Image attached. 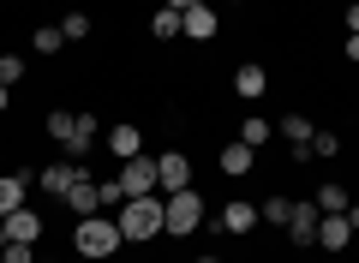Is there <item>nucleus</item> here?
Masks as SVG:
<instances>
[{
    "instance_id": "obj_1",
    "label": "nucleus",
    "mask_w": 359,
    "mask_h": 263,
    "mask_svg": "<svg viewBox=\"0 0 359 263\" xmlns=\"http://www.w3.org/2000/svg\"><path fill=\"white\" fill-rule=\"evenodd\" d=\"M72 245H78V257H90V263H102V257H114V251L126 245V239H120V222H108V215L96 210V215H84V222H78Z\"/></svg>"
},
{
    "instance_id": "obj_2",
    "label": "nucleus",
    "mask_w": 359,
    "mask_h": 263,
    "mask_svg": "<svg viewBox=\"0 0 359 263\" xmlns=\"http://www.w3.org/2000/svg\"><path fill=\"white\" fill-rule=\"evenodd\" d=\"M204 198H198L192 186L186 191H168L162 198V234H174V239H186V234H198V227H204Z\"/></svg>"
},
{
    "instance_id": "obj_3",
    "label": "nucleus",
    "mask_w": 359,
    "mask_h": 263,
    "mask_svg": "<svg viewBox=\"0 0 359 263\" xmlns=\"http://www.w3.org/2000/svg\"><path fill=\"white\" fill-rule=\"evenodd\" d=\"M120 222V239H132V245H144V239H156L162 234V198H126V210L114 215Z\"/></svg>"
},
{
    "instance_id": "obj_4",
    "label": "nucleus",
    "mask_w": 359,
    "mask_h": 263,
    "mask_svg": "<svg viewBox=\"0 0 359 263\" xmlns=\"http://www.w3.org/2000/svg\"><path fill=\"white\" fill-rule=\"evenodd\" d=\"M120 191H126V198H150V191H162V186H156V156H132V162L120 168Z\"/></svg>"
},
{
    "instance_id": "obj_5",
    "label": "nucleus",
    "mask_w": 359,
    "mask_h": 263,
    "mask_svg": "<svg viewBox=\"0 0 359 263\" xmlns=\"http://www.w3.org/2000/svg\"><path fill=\"white\" fill-rule=\"evenodd\" d=\"M222 30V18H216V6L210 0H198L192 13H180V36H192V42H210Z\"/></svg>"
},
{
    "instance_id": "obj_6",
    "label": "nucleus",
    "mask_w": 359,
    "mask_h": 263,
    "mask_svg": "<svg viewBox=\"0 0 359 263\" xmlns=\"http://www.w3.org/2000/svg\"><path fill=\"white\" fill-rule=\"evenodd\" d=\"M156 186H162V191H186V186H192V162H186L180 150L156 156Z\"/></svg>"
},
{
    "instance_id": "obj_7",
    "label": "nucleus",
    "mask_w": 359,
    "mask_h": 263,
    "mask_svg": "<svg viewBox=\"0 0 359 263\" xmlns=\"http://www.w3.org/2000/svg\"><path fill=\"white\" fill-rule=\"evenodd\" d=\"M78 180H84V168H78V162H66V156H60V162H48V168L36 174V186H42V191H54V198H66V191H72Z\"/></svg>"
},
{
    "instance_id": "obj_8",
    "label": "nucleus",
    "mask_w": 359,
    "mask_h": 263,
    "mask_svg": "<svg viewBox=\"0 0 359 263\" xmlns=\"http://www.w3.org/2000/svg\"><path fill=\"white\" fill-rule=\"evenodd\" d=\"M318 222H323L318 203H294V215H287V239H294V245H318Z\"/></svg>"
},
{
    "instance_id": "obj_9",
    "label": "nucleus",
    "mask_w": 359,
    "mask_h": 263,
    "mask_svg": "<svg viewBox=\"0 0 359 263\" xmlns=\"http://www.w3.org/2000/svg\"><path fill=\"white\" fill-rule=\"evenodd\" d=\"M264 90H269V72L257 60H245L240 72H233V96H240V102H264Z\"/></svg>"
},
{
    "instance_id": "obj_10",
    "label": "nucleus",
    "mask_w": 359,
    "mask_h": 263,
    "mask_svg": "<svg viewBox=\"0 0 359 263\" xmlns=\"http://www.w3.org/2000/svg\"><path fill=\"white\" fill-rule=\"evenodd\" d=\"M30 180L36 174H0V215H13L30 203Z\"/></svg>"
},
{
    "instance_id": "obj_11",
    "label": "nucleus",
    "mask_w": 359,
    "mask_h": 263,
    "mask_svg": "<svg viewBox=\"0 0 359 263\" xmlns=\"http://www.w3.org/2000/svg\"><path fill=\"white\" fill-rule=\"evenodd\" d=\"M252 227H257V203H245V198L222 203V234H252Z\"/></svg>"
},
{
    "instance_id": "obj_12",
    "label": "nucleus",
    "mask_w": 359,
    "mask_h": 263,
    "mask_svg": "<svg viewBox=\"0 0 359 263\" xmlns=\"http://www.w3.org/2000/svg\"><path fill=\"white\" fill-rule=\"evenodd\" d=\"M318 239H323V251H347V239H353L347 210H341V215H323V222H318Z\"/></svg>"
},
{
    "instance_id": "obj_13",
    "label": "nucleus",
    "mask_w": 359,
    "mask_h": 263,
    "mask_svg": "<svg viewBox=\"0 0 359 263\" xmlns=\"http://www.w3.org/2000/svg\"><path fill=\"white\" fill-rule=\"evenodd\" d=\"M216 162H222V174H233V180H240V174H252L257 150H252V144H240V138H233V144H222V156H216Z\"/></svg>"
},
{
    "instance_id": "obj_14",
    "label": "nucleus",
    "mask_w": 359,
    "mask_h": 263,
    "mask_svg": "<svg viewBox=\"0 0 359 263\" xmlns=\"http://www.w3.org/2000/svg\"><path fill=\"white\" fill-rule=\"evenodd\" d=\"M36 234H42V215L30 210V203L6 215V239H25V245H36Z\"/></svg>"
},
{
    "instance_id": "obj_15",
    "label": "nucleus",
    "mask_w": 359,
    "mask_h": 263,
    "mask_svg": "<svg viewBox=\"0 0 359 263\" xmlns=\"http://www.w3.org/2000/svg\"><path fill=\"white\" fill-rule=\"evenodd\" d=\"M108 150H114L120 162H132V156H144V132L138 126H114V132H108Z\"/></svg>"
},
{
    "instance_id": "obj_16",
    "label": "nucleus",
    "mask_w": 359,
    "mask_h": 263,
    "mask_svg": "<svg viewBox=\"0 0 359 263\" xmlns=\"http://www.w3.org/2000/svg\"><path fill=\"white\" fill-rule=\"evenodd\" d=\"M311 132H318V126H311L306 114H282V120H276V138H287V144H311Z\"/></svg>"
},
{
    "instance_id": "obj_17",
    "label": "nucleus",
    "mask_w": 359,
    "mask_h": 263,
    "mask_svg": "<svg viewBox=\"0 0 359 263\" xmlns=\"http://www.w3.org/2000/svg\"><path fill=\"white\" fill-rule=\"evenodd\" d=\"M66 203H72V210H78V222H84V215H96V210H102V198H96V186H90V174L78 180L72 191H66Z\"/></svg>"
},
{
    "instance_id": "obj_18",
    "label": "nucleus",
    "mask_w": 359,
    "mask_h": 263,
    "mask_svg": "<svg viewBox=\"0 0 359 263\" xmlns=\"http://www.w3.org/2000/svg\"><path fill=\"white\" fill-rule=\"evenodd\" d=\"M269 138H276V126H269V120H264V114H252V120H245V126H240V144H252V150H264V144H269Z\"/></svg>"
},
{
    "instance_id": "obj_19",
    "label": "nucleus",
    "mask_w": 359,
    "mask_h": 263,
    "mask_svg": "<svg viewBox=\"0 0 359 263\" xmlns=\"http://www.w3.org/2000/svg\"><path fill=\"white\" fill-rule=\"evenodd\" d=\"M30 48H36V54H60V48H66L60 25H36V36H30Z\"/></svg>"
},
{
    "instance_id": "obj_20",
    "label": "nucleus",
    "mask_w": 359,
    "mask_h": 263,
    "mask_svg": "<svg viewBox=\"0 0 359 263\" xmlns=\"http://www.w3.org/2000/svg\"><path fill=\"white\" fill-rule=\"evenodd\" d=\"M287 215H294V203H287V198H269V203H257V222H269V227H287Z\"/></svg>"
},
{
    "instance_id": "obj_21",
    "label": "nucleus",
    "mask_w": 359,
    "mask_h": 263,
    "mask_svg": "<svg viewBox=\"0 0 359 263\" xmlns=\"http://www.w3.org/2000/svg\"><path fill=\"white\" fill-rule=\"evenodd\" d=\"M311 203H318L323 215H341V210H347V191H341V186H323V191H318Z\"/></svg>"
},
{
    "instance_id": "obj_22",
    "label": "nucleus",
    "mask_w": 359,
    "mask_h": 263,
    "mask_svg": "<svg viewBox=\"0 0 359 263\" xmlns=\"http://www.w3.org/2000/svg\"><path fill=\"white\" fill-rule=\"evenodd\" d=\"M330 162V156H341V138H335V132H311V162Z\"/></svg>"
},
{
    "instance_id": "obj_23",
    "label": "nucleus",
    "mask_w": 359,
    "mask_h": 263,
    "mask_svg": "<svg viewBox=\"0 0 359 263\" xmlns=\"http://www.w3.org/2000/svg\"><path fill=\"white\" fill-rule=\"evenodd\" d=\"M0 263H36V245H25V239H6V245H0Z\"/></svg>"
},
{
    "instance_id": "obj_24",
    "label": "nucleus",
    "mask_w": 359,
    "mask_h": 263,
    "mask_svg": "<svg viewBox=\"0 0 359 263\" xmlns=\"http://www.w3.org/2000/svg\"><path fill=\"white\" fill-rule=\"evenodd\" d=\"M60 36H66V42H84V36H90V18H84V13H66V18H60Z\"/></svg>"
},
{
    "instance_id": "obj_25",
    "label": "nucleus",
    "mask_w": 359,
    "mask_h": 263,
    "mask_svg": "<svg viewBox=\"0 0 359 263\" xmlns=\"http://www.w3.org/2000/svg\"><path fill=\"white\" fill-rule=\"evenodd\" d=\"M150 36H162V42H168V36H180V13H168V6H162V13L150 18Z\"/></svg>"
},
{
    "instance_id": "obj_26",
    "label": "nucleus",
    "mask_w": 359,
    "mask_h": 263,
    "mask_svg": "<svg viewBox=\"0 0 359 263\" xmlns=\"http://www.w3.org/2000/svg\"><path fill=\"white\" fill-rule=\"evenodd\" d=\"M25 78V54H0V84H18Z\"/></svg>"
},
{
    "instance_id": "obj_27",
    "label": "nucleus",
    "mask_w": 359,
    "mask_h": 263,
    "mask_svg": "<svg viewBox=\"0 0 359 263\" xmlns=\"http://www.w3.org/2000/svg\"><path fill=\"white\" fill-rule=\"evenodd\" d=\"M96 198H102V210H114V203H126V191H120V180H108V186H96Z\"/></svg>"
},
{
    "instance_id": "obj_28",
    "label": "nucleus",
    "mask_w": 359,
    "mask_h": 263,
    "mask_svg": "<svg viewBox=\"0 0 359 263\" xmlns=\"http://www.w3.org/2000/svg\"><path fill=\"white\" fill-rule=\"evenodd\" d=\"M162 6H168V13H192L198 0H162Z\"/></svg>"
},
{
    "instance_id": "obj_29",
    "label": "nucleus",
    "mask_w": 359,
    "mask_h": 263,
    "mask_svg": "<svg viewBox=\"0 0 359 263\" xmlns=\"http://www.w3.org/2000/svg\"><path fill=\"white\" fill-rule=\"evenodd\" d=\"M347 30H353V36H359V0H353V6H347Z\"/></svg>"
},
{
    "instance_id": "obj_30",
    "label": "nucleus",
    "mask_w": 359,
    "mask_h": 263,
    "mask_svg": "<svg viewBox=\"0 0 359 263\" xmlns=\"http://www.w3.org/2000/svg\"><path fill=\"white\" fill-rule=\"evenodd\" d=\"M347 60H353V66H359V36H347Z\"/></svg>"
},
{
    "instance_id": "obj_31",
    "label": "nucleus",
    "mask_w": 359,
    "mask_h": 263,
    "mask_svg": "<svg viewBox=\"0 0 359 263\" xmlns=\"http://www.w3.org/2000/svg\"><path fill=\"white\" fill-rule=\"evenodd\" d=\"M6 108H13V90H6V84H0V114H6Z\"/></svg>"
},
{
    "instance_id": "obj_32",
    "label": "nucleus",
    "mask_w": 359,
    "mask_h": 263,
    "mask_svg": "<svg viewBox=\"0 0 359 263\" xmlns=\"http://www.w3.org/2000/svg\"><path fill=\"white\" fill-rule=\"evenodd\" d=\"M347 222H353V234H359V203H347Z\"/></svg>"
},
{
    "instance_id": "obj_33",
    "label": "nucleus",
    "mask_w": 359,
    "mask_h": 263,
    "mask_svg": "<svg viewBox=\"0 0 359 263\" xmlns=\"http://www.w3.org/2000/svg\"><path fill=\"white\" fill-rule=\"evenodd\" d=\"M0 245H6V215H0Z\"/></svg>"
},
{
    "instance_id": "obj_34",
    "label": "nucleus",
    "mask_w": 359,
    "mask_h": 263,
    "mask_svg": "<svg viewBox=\"0 0 359 263\" xmlns=\"http://www.w3.org/2000/svg\"><path fill=\"white\" fill-rule=\"evenodd\" d=\"M198 263H222V257H198Z\"/></svg>"
},
{
    "instance_id": "obj_35",
    "label": "nucleus",
    "mask_w": 359,
    "mask_h": 263,
    "mask_svg": "<svg viewBox=\"0 0 359 263\" xmlns=\"http://www.w3.org/2000/svg\"><path fill=\"white\" fill-rule=\"evenodd\" d=\"M228 6H240V0H228Z\"/></svg>"
}]
</instances>
